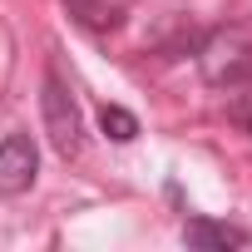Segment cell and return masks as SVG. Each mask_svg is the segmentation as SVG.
I'll return each mask as SVG.
<instances>
[{
    "label": "cell",
    "mask_w": 252,
    "mask_h": 252,
    "mask_svg": "<svg viewBox=\"0 0 252 252\" xmlns=\"http://www.w3.org/2000/svg\"><path fill=\"white\" fill-rule=\"evenodd\" d=\"M203 74L213 84H237L252 74V45L242 35H213L203 45Z\"/></svg>",
    "instance_id": "2"
},
{
    "label": "cell",
    "mask_w": 252,
    "mask_h": 252,
    "mask_svg": "<svg viewBox=\"0 0 252 252\" xmlns=\"http://www.w3.org/2000/svg\"><path fill=\"white\" fill-rule=\"evenodd\" d=\"M40 109H45V129H50L55 154H60V158H79V149H84V119H79V104H74V94L64 89L60 74L45 79Z\"/></svg>",
    "instance_id": "1"
},
{
    "label": "cell",
    "mask_w": 252,
    "mask_h": 252,
    "mask_svg": "<svg viewBox=\"0 0 252 252\" xmlns=\"http://www.w3.org/2000/svg\"><path fill=\"white\" fill-rule=\"evenodd\" d=\"M74 10H79V20L94 25V30H114V25H119V10H99V5H84V0H74Z\"/></svg>",
    "instance_id": "7"
},
{
    "label": "cell",
    "mask_w": 252,
    "mask_h": 252,
    "mask_svg": "<svg viewBox=\"0 0 252 252\" xmlns=\"http://www.w3.org/2000/svg\"><path fill=\"white\" fill-rule=\"evenodd\" d=\"M99 129H104L114 144H129V139H139V119H134L129 109H119V104H104V109H99Z\"/></svg>",
    "instance_id": "5"
},
{
    "label": "cell",
    "mask_w": 252,
    "mask_h": 252,
    "mask_svg": "<svg viewBox=\"0 0 252 252\" xmlns=\"http://www.w3.org/2000/svg\"><path fill=\"white\" fill-rule=\"evenodd\" d=\"M183 242L203 247V252H227V247H247V232L227 227V222H213V218H188L183 222Z\"/></svg>",
    "instance_id": "4"
},
{
    "label": "cell",
    "mask_w": 252,
    "mask_h": 252,
    "mask_svg": "<svg viewBox=\"0 0 252 252\" xmlns=\"http://www.w3.org/2000/svg\"><path fill=\"white\" fill-rule=\"evenodd\" d=\"M227 89H232V94H227V114H232V124L252 134V74L237 79V84H227Z\"/></svg>",
    "instance_id": "6"
},
{
    "label": "cell",
    "mask_w": 252,
    "mask_h": 252,
    "mask_svg": "<svg viewBox=\"0 0 252 252\" xmlns=\"http://www.w3.org/2000/svg\"><path fill=\"white\" fill-rule=\"evenodd\" d=\"M35 173H40V149H35V139L10 134L5 144H0V198L25 193V188L35 183Z\"/></svg>",
    "instance_id": "3"
}]
</instances>
